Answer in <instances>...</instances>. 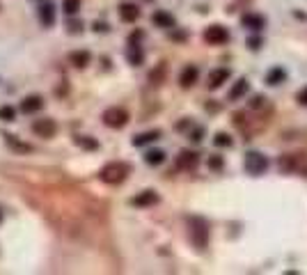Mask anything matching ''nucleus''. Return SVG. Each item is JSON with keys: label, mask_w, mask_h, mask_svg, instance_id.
I'll return each mask as SVG.
<instances>
[{"label": "nucleus", "mask_w": 307, "mask_h": 275, "mask_svg": "<svg viewBox=\"0 0 307 275\" xmlns=\"http://www.w3.org/2000/svg\"><path fill=\"white\" fill-rule=\"evenodd\" d=\"M0 222H2V211H0Z\"/></svg>", "instance_id": "nucleus-34"}, {"label": "nucleus", "mask_w": 307, "mask_h": 275, "mask_svg": "<svg viewBox=\"0 0 307 275\" xmlns=\"http://www.w3.org/2000/svg\"><path fill=\"white\" fill-rule=\"evenodd\" d=\"M214 142H215V147H232V145H234V140L229 138L227 133H215Z\"/></svg>", "instance_id": "nucleus-28"}, {"label": "nucleus", "mask_w": 307, "mask_h": 275, "mask_svg": "<svg viewBox=\"0 0 307 275\" xmlns=\"http://www.w3.org/2000/svg\"><path fill=\"white\" fill-rule=\"evenodd\" d=\"M296 99H298V103H303V106H307V88H303L301 92L296 94Z\"/></svg>", "instance_id": "nucleus-30"}, {"label": "nucleus", "mask_w": 307, "mask_h": 275, "mask_svg": "<svg viewBox=\"0 0 307 275\" xmlns=\"http://www.w3.org/2000/svg\"><path fill=\"white\" fill-rule=\"evenodd\" d=\"M197 78H200V69L195 67V64H186V67L181 69V74H179V85L184 90H188V88H193L195 83H197Z\"/></svg>", "instance_id": "nucleus-9"}, {"label": "nucleus", "mask_w": 307, "mask_h": 275, "mask_svg": "<svg viewBox=\"0 0 307 275\" xmlns=\"http://www.w3.org/2000/svg\"><path fill=\"white\" fill-rule=\"evenodd\" d=\"M282 81H287V71H284L282 67H273L266 74V83H268V85H280Z\"/></svg>", "instance_id": "nucleus-21"}, {"label": "nucleus", "mask_w": 307, "mask_h": 275, "mask_svg": "<svg viewBox=\"0 0 307 275\" xmlns=\"http://www.w3.org/2000/svg\"><path fill=\"white\" fill-rule=\"evenodd\" d=\"M160 138V131H147V133H140L133 138V147H145L149 142H156Z\"/></svg>", "instance_id": "nucleus-20"}, {"label": "nucleus", "mask_w": 307, "mask_h": 275, "mask_svg": "<svg viewBox=\"0 0 307 275\" xmlns=\"http://www.w3.org/2000/svg\"><path fill=\"white\" fill-rule=\"evenodd\" d=\"M250 90V83L246 81V78H239V81L234 83V88H232V92H229V99L232 101H236V99H241L243 94Z\"/></svg>", "instance_id": "nucleus-22"}, {"label": "nucleus", "mask_w": 307, "mask_h": 275, "mask_svg": "<svg viewBox=\"0 0 307 275\" xmlns=\"http://www.w3.org/2000/svg\"><path fill=\"white\" fill-rule=\"evenodd\" d=\"M120 16H122V21H126V23H135V21L140 19V9H138V5H133V2H122Z\"/></svg>", "instance_id": "nucleus-14"}, {"label": "nucleus", "mask_w": 307, "mask_h": 275, "mask_svg": "<svg viewBox=\"0 0 307 275\" xmlns=\"http://www.w3.org/2000/svg\"><path fill=\"white\" fill-rule=\"evenodd\" d=\"M152 21L156 23L158 28H165V30H170V28H174V16L170 12H165V9H158V12H154Z\"/></svg>", "instance_id": "nucleus-17"}, {"label": "nucleus", "mask_w": 307, "mask_h": 275, "mask_svg": "<svg viewBox=\"0 0 307 275\" xmlns=\"http://www.w3.org/2000/svg\"><path fill=\"white\" fill-rule=\"evenodd\" d=\"M32 131L39 138H53L55 131H58V126H55V122L53 120H48V117H41V120H34L32 122Z\"/></svg>", "instance_id": "nucleus-7"}, {"label": "nucleus", "mask_w": 307, "mask_h": 275, "mask_svg": "<svg viewBox=\"0 0 307 275\" xmlns=\"http://www.w3.org/2000/svg\"><path fill=\"white\" fill-rule=\"evenodd\" d=\"M202 135H204V131H202V128L197 126V128H195V131H193V135H190V138H193L195 142H200V140H202Z\"/></svg>", "instance_id": "nucleus-32"}, {"label": "nucleus", "mask_w": 307, "mask_h": 275, "mask_svg": "<svg viewBox=\"0 0 307 275\" xmlns=\"http://www.w3.org/2000/svg\"><path fill=\"white\" fill-rule=\"evenodd\" d=\"M188 236L197 250H204L209 243V222L200 215H193L188 218Z\"/></svg>", "instance_id": "nucleus-2"}, {"label": "nucleus", "mask_w": 307, "mask_h": 275, "mask_svg": "<svg viewBox=\"0 0 307 275\" xmlns=\"http://www.w3.org/2000/svg\"><path fill=\"white\" fill-rule=\"evenodd\" d=\"M37 16H39V21H41V26L44 28L55 26V5L53 2H48V0H44V2L37 7Z\"/></svg>", "instance_id": "nucleus-8"}, {"label": "nucleus", "mask_w": 307, "mask_h": 275, "mask_svg": "<svg viewBox=\"0 0 307 275\" xmlns=\"http://www.w3.org/2000/svg\"><path fill=\"white\" fill-rule=\"evenodd\" d=\"M209 168H211V170H220L222 168V156H211V158H209Z\"/></svg>", "instance_id": "nucleus-29"}, {"label": "nucleus", "mask_w": 307, "mask_h": 275, "mask_svg": "<svg viewBox=\"0 0 307 275\" xmlns=\"http://www.w3.org/2000/svg\"><path fill=\"white\" fill-rule=\"evenodd\" d=\"M163 161H165V152H160V149H152V152L145 154V163H147V165H154V168L160 165Z\"/></svg>", "instance_id": "nucleus-25"}, {"label": "nucleus", "mask_w": 307, "mask_h": 275, "mask_svg": "<svg viewBox=\"0 0 307 275\" xmlns=\"http://www.w3.org/2000/svg\"><path fill=\"white\" fill-rule=\"evenodd\" d=\"M241 23L257 32V30H261V28H264V23H266V21H264V16H259V14H243Z\"/></svg>", "instance_id": "nucleus-19"}, {"label": "nucleus", "mask_w": 307, "mask_h": 275, "mask_svg": "<svg viewBox=\"0 0 307 275\" xmlns=\"http://www.w3.org/2000/svg\"><path fill=\"white\" fill-rule=\"evenodd\" d=\"M131 175V165L124 161H113L108 163V165H103V170L99 172L101 182L103 183H110V186H117V183L126 182V177Z\"/></svg>", "instance_id": "nucleus-1"}, {"label": "nucleus", "mask_w": 307, "mask_h": 275, "mask_svg": "<svg viewBox=\"0 0 307 275\" xmlns=\"http://www.w3.org/2000/svg\"><path fill=\"white\" fill-rule=\"evenodd\" d=\"M41 108H44V99H41L39 94H30V96H26V99L21 101L19 110L26 115H34V113H39Z\"/></svg>", "instance_id": "nucleus-11"}, {"label": "nucleus", "mask_w": 307, "mask_h": 275, "mask_svg": "<svg viewBox=\"0 0 307 275\" xmlns=\"http://www.w3.org/2000/svg\"><path fill=\"white\" fill-rule=\"evenodd\" d=\"M74 140L78 147L87 149V152H96V149H99V142L94 140V138H90V135H76Z\"/></svg>", "instance_id": "nucleus-23"}, {"label": "nucleus", "mask_w": 307, "mask_h": 275, "mask_svg": "<svg viewBox=\"0 0 307 275\" xmlns=\"http://www.w3.org/2000/svg\"><path fill=\"white\" fill-rule=\"evenodd\" d=\"M69 62L76 69H85L92 62V55H90V51H74V53H69Z\"/></svg>", "instance_id": "nucleus-16"}, {"label": "nucleus", "mask_w": 307, "mask_h": 275, "mask_svg": "<svg viewBox=\"0 0 307 275\" xmlns=\"http://www.w3.org/2000/svg\"><path fill=\"white\" fill-rule=\"evenodd\" d=\"M227 39H229L227 28H222V26H209L207 30H204V41L214 44V46H220V44H225Z\"/></svg>", "instance_id": "nucleus-6"}, {"label": "nucleus", "mask_w": 307, "mask_h": 275, "mask_svg": "<svg viewBox=\"0 0 307 275\" xmlns=\"http://www.w3.org/2000/svg\"><path fill=\"white\" fill-rule=\"evenodd\" d=\"M62 9H64V14L74 16V14H78V9H80V0H64V2H62Z\"/></svg>", "instance_id": "nucleus-27"}, {"label": "nucleus", "mask_w": 307, "mask_h": 275, "mask_svg": "<svg viewBox=\"0 0 307 275\" xmlns=\"http://www.w3.org/2000/svg\"><path fill=\"white\" fill-rule=\"evenodd\" d=\"M103 124L110 128H124L128 124V113L122 106H113L103 113Z\"/></svg>", "instance_id": "nucleus-5"}, {"label": "nucleus", "mask_w": 307, "mask_h": 275, "mask_svg": "<svg viewBox=\"0 0 307 275\" xmlns=\"http://www.w3.org/2000/svg\"><path fill=\"white\" fill-rule=\"evenodd\" d=\"M94 30H96V32H106L108 28L103 26V23H96V26H94Z\"/></svg>", "instance_id": "nucleus-33"}, {"label": "nucleus", "mask_w": 307, "mask_h": 275, "mask_svg": "<svg viewBox=\"0 0 307 275\" xmlns=\"http://www.w3.org/2000/svg\"><path fill=\"white\" fill-rule=\"evenodd\" d=\"M243 165H246V172H250L252 177H259L268 170V158L259 152H247Z\"/></svg>", "instance_id": "nucleus-4"}, {"label": "nucleus", "mask_w": 307, "mask_h": 275, "mask_svg": "<svg viewBox=\"0 0 307 275\" xmlns=\"http://www.w3.org/2000/svg\"><path fill=\"white\" fill-rule=\"evenodd\" d=\"M227 81H229V69H214L207 78V85L211 90H218L222 83H227Z\"/></svg>", "instance_id": "nucleus-13"}, {"label": "nucleus", "mask_w": 307, "mask_h": 275, "mask_svg": "<svg viewBox=\"0 0 307 275\" xmlns=\"http://www.w3.org/2000/svg\"><path fill=\"white\" fill-rule=\"evenodd\" d=\"M2 138H5L7 147L12 149V152H19V154H30V152H32V147H30V145H26V142L16 140L12 133H2Z\"/></svg>", "instance_id": "nucleus-18"}, {"label": "nucleus", "mask_w": 307, "mask_h": 275, "mask_svg": "<svg viewBox=\"0 0 307 275\" xmlns=\"http://www.w3.org/2000/svg\"><path fill=\"white\" fill-rule=\"evenodd\" d=\"M280 170L289 175L307 177V154H284L280 156Z\"/></svg>", "instance_id": "nucleus-3"}, {"label": "nucleus", "mask_w": 307, "mask_h": 275, "mask_svg": "<svg viewBox=\"0 0 307 275\" xmlns=\"http://www.w3.org/2000/svg\"><path fill=\"white\" fill-rule=\"evenodd\" d=\"M126 60L128 64H133V67H140L142 62H145V53H142V48L135 44V41H131V46L126 48Z\"/></svg>", "instance_id": "nucleus-15"}, {"label": "nucleus", "mask_w": 307, "mask_h": 275, "mask_svg": "<svg viewBox=\"0 0 307 275\" xmlns=\"http://www.w3.org/2000/svg\"><path fill=\"white\" fill-rule=\"evenodd\" d=\"M264 103H266V99H264V96H252V101H250V106H252V108H261Z\"/></svg>", "instance_id": "nucleus-31"}, {"label": "nucleus", "mask_w": 307, "mask_h": 275, "mask_svg": "<svg viewBox=\"0 0 307 275\" xmlns=\"http://www.w3.org/2000/svg\"><path fill=\"white\" fill-rule=\"evenodd\" d=\"M197 163H200V156L195 154V152H188V149L177 156V168L186 170V172H190V170L197 168Z\"/></svg>", "instance_id": "nucleus-12"}, {"label": "nucleus", "mask_w": 307, "mask_h": 275, "mask_svg": "<svg viewBox=\"0 0 307 275\" xmlns=\"http://www.w3.org/2000/svg\"><path fill=\"white\" fill-rule=\"evenodd\" d=\"M158 202H160V197L156 190H142V193H138L135 197H131V204H133V207H140V209L154 207V204H158Z\"/></svg>", "instance_id": "nucleus-10"}, {"label": "nucleus", "mask_w": 307, "mask_h": 275, "mask_svg": "<svg viewBox=\"0 0 307 275\" xmlns=\"http://www.w3.org/2000/svg\"><path fill=\"white\" fill-rule=\"evenodd\" d=\"M0 120H2V122H14V120H16V108L0 106Z\"/></svg>", "instance_id": "nucleus-26"}, {"label": "nucleus", "mask_w": 307, "mask_h": 275, "mask_svg": "<svg viewBox=\"0 0 307 275\" xmlns=\"http://www.w3.org/2000/svg\"><path fill=\"white\" fill-rule=\"evenodd\" d=\"M165 74H167V64H165V62H160L158 67L149 74V83H152V85H160L163 78H165Z\"/></svg>", "instance_id": "nucleus-24"}]
</instances>
